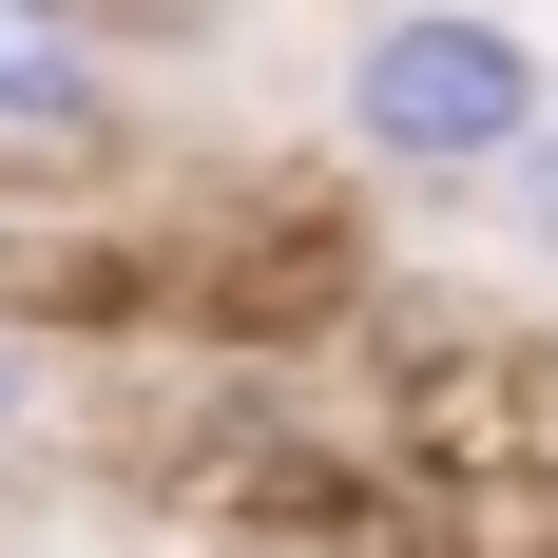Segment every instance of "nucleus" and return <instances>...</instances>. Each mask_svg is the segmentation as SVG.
Listing matches in <instances>:
<instances>
[{"mask_svg": "<svg viewBox=\"0 0 558 558\" xmlns=\"http://www.w3.org/2000/svg\"><path fill=\"white\" fill-rule=\"evenodd\" d=\"M328 135L366 173H404V193H501L558 135V58L501 0H366L328 58Z\"/></svg>", "mask_w": 558, "mask_h": 558, "instance_id": "1", "label": "nucleus"}, {"mask_svg": "<svg viewBox=\"0 0 558 558\" xmlns=\"http://www.w3.org/2000/svg\"><path fill=\"white\" fill-rule=\"evenodd\" d=\"M97 135H116L97 20H0V155H97Z\"/></svg>", "mask_w": 558, "mask_h": 558, "instance_id": "2", "label": "nucleus"}, {"mask_svg": "<svg viewBox=\"0 0 558 558\" xmlns=\"http://www.w3.org/2000/svg\"><path fill=\"white\" fill-rule=\"evenodd\" d=\"M482 213H501V231H520V251H539V270H558V135H539V155H520V173H501V193H482Z\"/></svg>", "mask_w": 558, "mask_h": 558, "instance_id": "3", "label": "nucleus"}, {"mask_svg": "<svg viewBox=\"0 0 558 558\" xmlns=\"http://www.w3.org/2000/svg\"><path fill=\"white\" fill-rule=\"evenodd\" d=\"M20 424H39V366H20V328H0V462H20Z\"/></svg>", "mask_w": 558, "mask_h": 558, "instance_id": "4", "label": "nucleus"}, {"mask_svg": "<svg viewBox=\"0 0 558 558\" xmlns=\"http://www.w3.org/2000/svg\"><path fill=\"white\" fill-rule=\"evenodd\" d=\"M0 20H58V0H0Z\"/></svg>", "mask_w": 558, "mask_h": 558, "instance_id": "5", "label": "nucleus"}]
</instances>
